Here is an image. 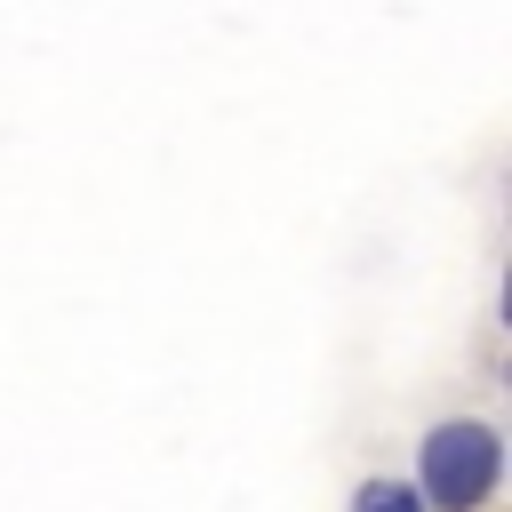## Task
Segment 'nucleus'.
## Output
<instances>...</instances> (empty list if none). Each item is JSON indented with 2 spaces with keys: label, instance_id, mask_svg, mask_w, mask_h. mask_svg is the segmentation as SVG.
Listing matches in <instances>:
<instances>
[{
  "label": "nucleus",
  "instance_id": "1",
  "mask_svg": "<svg viewBox=\"0 0 512 512\" xmlns=\"http://www.w3.org/2000/svg\"><path fill=\"white\" fill-rule=\"evenodd\" d=\"M496 472H504V448H496L488 424H440V432L424 440V496L448 504V512L488 504Z\"/></svg>",
  "mask_w": 512,
  "mask_h": 512
},
{
  "label": "nucleus",
  "instance_id": "2",
  "mask_svg": "<svg viewBox=\"0 0 512 512\" xmlns=\"http://www.w3.org/2000/svg\"><path fill=\"white\" fill-rule=\"evenodd\" d=\"M360 512H416V496L392 488V480H376V488H360Z\"/></svg>",
  "mask_w": 512,
  "mask_h": 512
}]
</instances>
